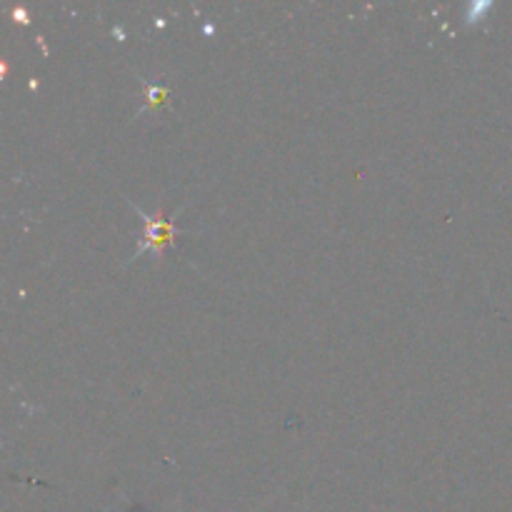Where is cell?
I'll use <instances>...</instances> for the list:
<instances>
[{"instance_id":"obj_1","label":"cell","mask_w":512,"mask_h":512,"mask_svg":"<svg viewBox=\"0 0 512 512\" xmlns=\"http://www.w3.org/2000/svg\"><path fill=\"white\" fill-rule=\"evenodd\" d=\"M130 205H133L135 213H138L140 220H143V235H140L138 250H135L133 260L138 258L140 253H148V250H153L155 255H160L165 248H170V245H173V238H175V223H173V220L165 218L160 210H158V213H153V215L143 213V210H140L138 205L133 203V200H130Z\"/></svg>"}]
</instances>
